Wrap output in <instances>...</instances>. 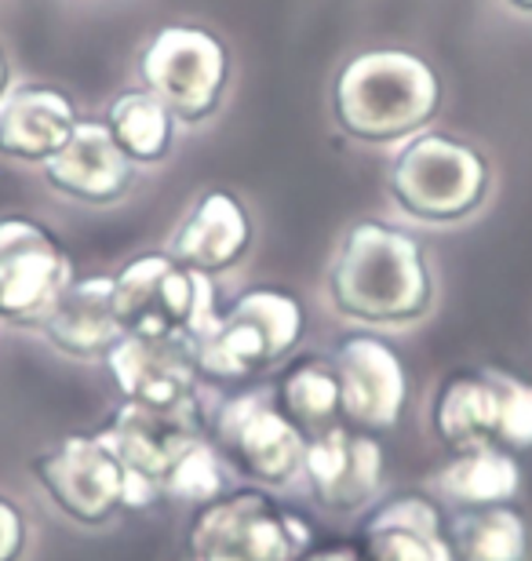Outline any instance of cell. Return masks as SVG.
Instances as JSON below:
<instances>
[{"label":"cell","instance_id":"17","mask_svg":"<svg viewBox=\"0 0 532 561\" xmlns=\"http://www.w3.org/2000/svg\"><path fill=\"white\" fill-rule=\"evenodd\" d=\"M256 222L248 216L245 201L230 190H205L186 208L183 222L168 238V252L176 255L186 271L201 277L230 274L245 255L252 252Z\"/></svg>","mask_w":532,"mask_h":561},{"label":"cell","instance_id":"20","mask_svg":"<svg viewBox=\"0 0 532 561\" xmlns=\"http://www.w3.org/2000/svg\"><path fill=\"white\" fill-rule=\"evenodd\" d=\"M361 561H452L445 518L430 496H394L361 522Z\"/></svg>","mask_w":532,"mask_h":561},{"label":"cell","instance_id":"9","mask_svg":"<svg viewBox=\"0 0 532 561\" xmlns=\"http://www.w3.org/2000/svg\"><path fill=\"white\" fill-rule=\"evenodd\" d=\"M113 307L124 332L197 335L219 313L212 277L186 271L172 252H143L113 274Z\"/></svg>","mask_w":532,"mask_h":561},{"label":"cell","instance_id":"25","mask_svg":"<svg viewBox=\"0 0 532 561\" xmlns=\"http://www.w3.org/2000/svg\"><path fill=\"white\" fill-rule=\"evenodd\" d=\"M234 485H230V467L223 463V456L215 453V445L208 442H197L194 448H186L183 459L168 470L165 485H161V496L165 500H176V503H186V507H205V503L226 496Z\"/></svg>","mask_w":532,"mask_h":561},{"label":"cell","instance_id":"6","mask_svg":"<svg viewBox=\"0 0 532 561\" xmlns=\"http://www.w3.org/2000/svg\"><path fill=\"white\" fill-rule=\"evenodd\" d=\"M139 88L172 110L179 125L212 121L234 84V55L215 30L201 22H168L146 37L135 59Z\"/></svg>","mask_w":532,"mask_h":561},{"label":"cell","instance_id":"18","mask_svg":"<svg viewBox=\"0 0 532 561\" xmlns=\"http://www.w3.org/2000/svg\"><path fill=\"white\" fill-rule=\"evenodd\" d=\"M81 125V110L59 84H15L0 103V157L11 164L44 168Z\"/></svg>","mask_w":532,"mask_h":561},{"label":"cell","instance_id":"19","mask_svg":"<svg viewBox=\"0 0 532 561\" xmlns=\"http://www.w3.org/2000/svg\"><path fill=\"white\" fill-rule=\"evenodd\" d=\"M37 332L52 351L66 357L106 362V354L124 340V324L113 307V274L73 277V285L55 299Z\"/></svg>","mask_w":532,"mask_h":561},{"label":"cell","instance_id":"24","mask_svg":"<svg viewBox=\"0 0 532 561\" xmlns=\"http://www.w3.org/2000/svg\"><path fill=\"white\" fill-rule=\"evenodd\" d=\"M278 409L307 437H318L339 423V376L332 357H299L270 387Z\"/></svg>","mask_w":532,"mask_h":561},{"label":"cell","instance_id":"8","mask_svg":"<svg viewBox=\"0 0 532 561\" xmlns=\"http://www.w3.org/2000/svg\"><path fill=\"white\" fill-rule=\"evenodd\" d=\"M314 547V529L267 489L245 485L194 511L183 561H296Z\"/></svg>","mask_w":532,"mask_h":561},{"label":"cell","instance_id":"26","mask_svg":"<svg viewBox=\"0 0 532 561\" xmlns=\"http://www.w3.org/2000/svg\"><path fill=\"white\" fill-rule=\"evenodd\" d=\"M26 543H30L26 514L19 511L15 500H8L0 492V561H19L26 554Z\"/></svg>","mask_w":532,"mask_h":561},{"label":"cell","instance_id":"5","mask_svg":"<svg viewBox=\"0 0 532 561\" xmlns=\"http://www.w3.org/2000/svg\"><path fill=\"white\" fill-rule=\"evenodd\" d=\"M307 332V310L296 291L278 285L245 288L197 335V365L205 379L241 383L288 362Z\"/></svg>","mask_w":532,"mask_h":561},{"label":"cell","instance_id":"28","mask_svg":"<svg viewBox=\"0 0 532 561\" xmlns=\"http://www.w3.org/2000/svg\"><path fill=\"white\" fill-rule=\"evenodd\" d=\"M15 88V70H11V59H8V48L0 44V103H4V95Z\"/></svg>","mask_w":532,"mask_h":561},{"label":"cell","instance_id":"4","mask_svg":"<svg viewBox=\"0 0 532 561\" xmlns=\"http://www.w3.org/2000/svg\"><path fill=\"white\" fill-rule=\"evenodd\" d=\"M434 437L452 456L500 448L522 456L532 448V379L511 368H452L430 401Z\"/></svg>","mask_w":532,"mask_h":561},{"label":"cell","instance_id":"12","mask_svg":"<svg viewBox=\"0 0 532 561\" xmlns=\"http://www.w3.org/2000/svg\"><path fill=\"white\" fill-rule=\"evenodd\" d=\"M33 478L41 481L44 496L77 525H106L128 511L124 500V467L113 456V448L99 437V431L88 434H66L63 442L44 448L41 456L30 459Z\"/></svg>","mask_w":532,"mask_h":561},{"label":"cell","instance_id":"23","mask_svg":"<svg viewBox=\"0 0 532 561\" xmlns=\"http://www.w3.org/2000/svg\"><path fill=\"white\" fill-rule=\"evenodd\" d=\"M445 536L452 561H529V522L514 503L456 511Z\"/></svg>","mask_w":532,"mask_h":561},{"label":"cell","instance_id":"3","mask_svg":"<svg viewBox=\"0 0 532 561\" xmlns=\"http://www.w3.org/2000/svg\"><path fill=\"white\" fill-rule=\"evenodd\" d=\"M493 164L471 139L427 128L394 146L383 186L390 205L427 227L467 222L493 194Z\"/></svg>","mask_w":532,"mask_h":561},{"label":"cell","instance_id":"21","mask_svg":"<svg viewBox=\"0 0 532 561\" xmlns=\"http://www.w3.org/2000/svg\"><path fill=\"white\" fill-rule=\"evenodd\" d=\"M103 121L113 142L139 168L168 161L179 142V128H183L172 110L146 88H128V92L113 95L103 110Z\"/></svg>","mask_w":532,"mask_h":561},{"label":"cell","instance_id":"29","mask_svg":"<svg viewBox=\"0 0 532 561\" xmlns=\"http://www.w3.org/2000/svg\"><path fill=\"white\" fill-rule=\"evenodd\" d=\"M507 11H514V15H529L532 19V0H500Z\"/></svg>","mask_w":532,"mask_h":561},{"label":"cell","instance_id":"7","mask_svg":"<svg viewBox=\"0 0 532 561\" xmlns=\"http://www.w3.org/2000/svg\"><path fill=\"white\" fill-rule=\"evenodd\" d=\"M95 431L124 467L128 511H146L165 500L161 485L186 448H194L208 437V420L197 394L176 401V405L121 401Z\"/></svg>","mask_w":532,"mask_h":561},{"label":"cell","instance_id":"10","mask_svg":"<svg viewBox=\"0 0 532 561\" xmlns=\"http://www.w3.org/2000/svg\"><path fill=\"white\" fill-rule=\"evenodd\" d=\"M208 442L230 467V474L259 489L296 481L307 453V437L278 409L270 387L226 398L208 426Z\"/></svg>","mask_w":532,"mask_h":561},{"label":"cell","instance_id":"22","mask_svg":"<svg viewBox=\"0 0 532 561\" xmlns=\"http://www.w3.org/2000/svg\"><path fill=\"white\" fill-rule=\"evenodd\" d=\"M430 485L460 511L514 503L518 489H522V463H518V456L500 453V448L460 453L430 478Z\"/></svg>","mask_w":532,"mask_h":561},{"label":"cell","instance_id":"15","mask_svg":"<svg viewBox=\"0 0 532 561\" xmlns=\"http://www.w3.org/2000/svg\"><path fill=\"white\" fill-rule=\"evenodd\" d=\"M52 194L84 208H110L132 194L139 164L113 142L103 117H81L73 139L41 168Z\"/></svg>","mask_w":532,"mask_h":561},{"label":"cell","instance_id":"1","mask_svg":"<svg viewBox=\"0 0 532 561\" xmlns=\"http://www.w3.org/2000/svg\"><path fill=\"white\" fill-rule=\"evenodd\" d=\"M325 296L339 318L365 329H409L438 302L427 244L398 222H350L328 263Z\"/></svg>","mask_w":532,"mask_h":561},{"label":"cell","instance_id":"2","mask_svg":"<svg viewBox=\"0 0 532 561\" xmlns=\"http://www.w3.org/2000/svg\"><path fill=\"white\" fill-rule=\"evenodd\" d=\"M445 84L420 51L401 44L361 48L328 81L332 125L358 146H401L434 125Z\"/></svg>","mask_w":532,"mask_h":561},{"label":"cell","instance_id":"16","mask_svg":"<svg viewBox=\"0 0 532 561\" xmlns=\"http://www.w3.org/2000/svg\"><path fill=\"white\" fill-rule=\"evenodd\" d=\"M106 373L124 401L143 405H176L201 387L197 343L190 335H135L124 332V340L106 354Z\"/></svg>","mask_w":532,"mask_h":561},{"label":"cell","instance_id":"13","mask_svg":"<svg viewBox=\"0 0 532 561\" xmlns=\"http://www.w3.org/2000/svg\"><path fill=\"white\" fill-rule=\"evenodd\" d=\"M339 376V423L361 434H387L409 409V368L376 332H354L332 351Z\"/></svg>","mask_w":532,"mask_h":561},{"label":"cell","instance_id":"11","mask_svg":"<svg viewBox=\"0 0 532 561\" xmlns=\"http://www.w3.org/2000/svg\"><path fill=\"white\" fill-rule=\"evenodd\" d=\"M73 277V260L55 230L30 216H0V321L37 329Z\"/></svg>","mask_w":532,"mask_h":561},{"label":"cell","instance_id":"27","mask_svg":"<svg viewBox=\"0 0 532 561\" xmlns=\"http://www.w3.org/2000/svg\"><path fill=\"white\" fill-rule=\"evenodd\" d=\"M296 561H361L354 540L350 543H321V547H307Z\"/></svg>","mask_w":532,"mask_h":561},{"label":"cell","instance_id":"14","mask_svg":"<svg viewBox=\"0 0 532 561\" xmlns=\"http://www.w3.org/2000/svg\"><path fill=\"white\" fill-rule=\"evenodd\" d=\"M299 478L328 514L365 511L383 489V445L376 434L332 426L307 442Z\"/></svg>","mask_w":532,"mask_h":561}]
</instances>
